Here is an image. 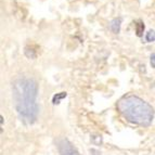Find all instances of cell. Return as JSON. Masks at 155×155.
Segmentation results:
<instances>
[{
    "label": "cell",
    "instance_id": "9",
    "mask_svg": "<svg viewBox=\"0 0 155 155\" xmlns=\"http://www.w3.org/2000/svg\"><path fill=\"white\" fill-rule=\"evenodd\" d=\"M91 141H92L93 144L99 145L102 143V137H101V136H92V137H91Z\"/></svg>",
    "mask_w": 155,
    "mask_h": 155
},
{
    "label": "cell",
    "instance_id": "11",
    "mask_svg": "<svg viewBox=\"0 0 155 155\" xmlns=\"http://www.w3.org/2000/svg\"><path fill=\"white\" fill-rule=\"evenodd\" d=\"M90 153L92 155H101V153L98 150H94V149H90Z\"/></svg>",
    "mask_w": 155,
    "mask_h": 155
},
{
    "label": "cell",
    "instance_id": "10",
    "mask_svg": "<svg viewBox=\"0 0 155 155\" xmlns=\"http://www.w3.org/2000/svg\"><path fill=\"white\" fill-rule=\"evenodd\" d=\"M150 64H151V66H152L153 68H155V53L151 54V57H150Z\"/></svg>",
    "mask_w": 155,
    "mask_h": 155
},
{
    "label": "cell",
    "instance_id": "3",
    "mask_svg": "<svg viewBox=\"0 0 155 155\" xmlns=\"http://www.w3.org/2000/svg\"><path fill=\"white\" fill-rule=\"evenodd\" d=\"M57 144L58 150H59V153L61 155H80L77 149L72 144L70 140L65 139V138L58 140Z\"/></svg>",
    "mask_w": 155,
    "mask_h": 155
},
{
    "label": "cell",
    "instance_id": "6",
    "mask_svg": "<svg viewBox=\"0 0 155 155\" xmlns=\"http://www.w3.org/2000/svg\"><path fill=\"white\" fill-rule=\"evenodd\" d=\"M144 23L142 21H138L136 24V35L138 37H142L143 36V31H144Z\"/></svg>",
    "mask_w": 155,
    "mask_h": 155
},
{
    "label": "cell",
    "instance_id": "2",
    "mask_svg": "<svg viewBox=\"0 0 155 155\" xmlns=\"http://www.w3.org/2000/svg\"><path fill=\"white\" fill-rule=\"evenodd\" d=\"M117 111L126 120L139 126H150L154 118V109L147 101L134 94H126L117 101Z\"/></svg>",
    "mask_w": 155,
    "mask_h": 155
},
{
    "label": "cell",
    "instance_id": "4",
    "mask_svg": "<svg viewBox=\"0 0 155 155\" xmlns=\"http://www.w3.org/2000/svg\"><path fill=\"white\" fill-rule=\"evenodd\" d=\"M122 23H123V18H113L109 24L110 31H111L113 34H119V31H120V27H122Z\"/></svg>",
    "mask_w": 155,
    "mask_h": 155
},
{
    "label": "cell",
    "instance_id": "7",
    "mask_svg": "<svg viewBox=\"0 0 155 155\" xmlns=\"http://www.w3.org/2000/svg\"><path fill=\"white\" fill-rule=\"evenodd\" d=\"M24 54L28 58V59H31V60L36 59L37 58L36 51H35L33 48H31V47H25V49H24Z\"/></svg>",
    "mask_w": 155,
    "mask_h": 155
},
{
    "label": "cell",
    "instance_id": "1",
    "mask_svg": "<svg viewBox=\"0 0 155 155\" xmlns=\"http://www.w3.org/2000/svg\"><path fill=\"white\" fill-rule=\"evenodd\" d=\"M38 83L31 77H18L12 83V98L18 117L25 125L36 123L39 114Z\"/></svg>",
    "mask_w": 155,
    "mask_h": 155
},
{
    "label": "cell",
    "instance_id": "8",
    "mask_svg": "<svg viewBox=\"0 0 155 155\" xmlns=\"http://www.w3.org/2000/svg\"><path fill=\"white\" fill-rule=\"evenodd\" d=\"M145 40H147V42H153V41H155V31L151 29V31H147V35H145Z\"/></svg>",
    "mask_w": 155,
    "mask_h": 155
},
{
    "label": "cell",
    "instance_id": "5",
    "mask_svg": "<svg viewBox=\"0 0 155 155\" xmlns=\"http://www.w3.org/2000/svg\"><path fill=\"white\" fill-rule=\"evenodd\" d=\"M66 96H67V93L65 92V91H62V92H59V93H57V94H54L53 98H52V104H53V105L60 104L63 99L66 98Z\"/></svg>",
    "mask_w": 155,
    "mask_h": 155
}]
</instances>
